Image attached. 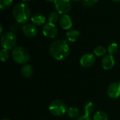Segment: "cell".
Returning a JSON list of instances; mask_svg holds the SVG:
<instances>
[{"mask_svg": "<svg viewBox=\"0 0 120 120\" xmlns=\"http://www.w3.org/2000/svg\"><path fill=\"white\" fill-rule=\"evenodd\" d=\"M70 47L65 40H56L49 46L51 56L57 60H62L66 58L70 54Z\"/></svg>", "mask_w": 120, "mask_h": 120, "instance_id": "1", "label": "cell"}, {"mask_svg": "<svg viewBox=\"0 0 120 120\" xmlns=\"http://www.w3.org/2000/svg\"><path fill=\"white\" fill-rule=\"evenodd\" d=\"M12 13L15 22L22 24L25 23L29 20L31 15V11L26 4L20 3L14 6Z\"/></svg>", "mask_w": 120, "mask_h": 120, "instance_id": "2", "label": "cell"}, {"mask_svg": "<svg viewBox=\"0 0 120 120\" xmlns=\"http://www.w3.org/2000/svg\"><path fill=\"white\" fill-rule=\"evenodd\" d=\"M12 58L18 64H25L30 60V55L25 48L16 46L12 51Z\"/></svg>", "mask_w": 120, "mask_h": 120, "instance_id": "3", "label": "cell"}, {"mask_svg": "<svg viewBox=\"0 0 120 120\" xmlns=\"http://www.w3.org/2000/svg\"><path fill=\"white\" fill-rule=\"evenodd\" d=\"M17 43V39L15 33L12 32H6L1 35V45L3 49L10 50L14 49Z\"/></svg>", "mask_w": 120, "mask_h": 120, "instance_id": "4", "label": "cell"}, {"mask_svg": "<svg viewBox=\"0 0 120 120\" xmlns=\"http://www.w3.org/2000/svg\"><path fill=\"white\" fill-rule=\"evenodd\" d=\"M49 112L56 117H60L65 115L67 112V107L65 104L59 100L53 101L51 103L49 107Z\"/></svg>", "mask_w": 120, "mask_h": 120, "instance_id": "5", "label": "cell"}, {"mask_svg": "<svg viewBox=\"0 0 120 120\" xmlns=\"http://www.w3.org/2000/svg\"><path fill=\"white\" fill-rule=\"evenodd\" d=\"M54 5L56 11H58L60 14L63 15L68 13L72 7L70 0H55Z\"/></svg>", "mask_w": 120, "mask_h": 120, "instance_id": "6", "label": "cell"}, {"mask_svg": "<svg viewBox=\"0 0 120 120\" xmlns=\"http://www.w3.org/2000/svg\"><path fill=\"white\" fill-rule=\"evenodd\" d=\"M42 33L44 36L49 39L55 38L58 34V28L54 23H46L42 28Z\"/></svg>", "mask_w": 120, "mask_h": 120, "instance_id": "7", "label": "cell"}, {"mask_svg": "<svg viewBox=\"0 0 120 120\" xmlns=\"http://www.w3.org/2000/svg\"><path fill=\"white\" fill-rule=\"evenodd\" d=\"M108 95L112 99L118 98L120 96V81L111 83L107 90Z\"/></svg>", "mask_w": 120, "mask_h": 120, "instance_id": "8", "label": "cell"}, {"mask_svg": "<svg viewBox=\"0 0 120 120\" xmlns=\"http://www.w3.org/2000/svg\"><path fill=\"white\" fill-rule=\"evenodd\" d=\"M96 62V58L94 55L90 53L84 54L80 58V64L82 67L85 68H91L94 65Z\"/></svg>", "mask_w": 120, "mask_h": 120, "instance_id": "9", "label": "cell"}, {"mask_svg": "<svg viewBox=\"0 0 120 120\" xmlns=\"http://www.w3.org/2000/svg\"><path fill=\"white\" fill-rule=\"evenodd\" d=\"M23 34L29 38H33L37 36L38 30L36 26L33 24H25L22 27Z\"/></svg>", "mask_w": 120, "mask_h": 120, "instance_id": "10", "label": "cell"}, {"mask_svg": "<svg viewBox=\"0 0 120 120\" xmlns=\"http://www.w3.org/2000/svg\"><path fill=\"white\" fill-rule=\"evenodd\" d=\"M115 63V58L113 56L110 55V54L105 56L103 58L102 61H101L102 67L105 70H111L114 67Z\"/></svg>", "mask_w": 120, "mask_h": 120, "instance_id": "11", "label": "cell"}, {"mask_svg": "<svg viewBox=\"0 0 120 120\" xmlns=\"http://www.w3.org/2000/svg\"><path fill=\"white\" fill-rule=\"evenodd\" d=\"M59 25L64 30H70L72 26V18L68 15L64 14L59 19Z\"/></svg>", "mask_w": 120, "mask_h": 120, "instance_id": "12", "label": "cell"}, {"mask_svg": "<svg viewBox=\"0 0 120 120\" xmlns=\"http://www.w3.org/2000/svg\"><path fill=\"white\" fill-rule=\"evenodd\" d=\"M31 21L35 26H41L46 22V18L41 13H35L31 18Z\"/></svg>", "mask_w": 120, "mask_h": 120, "instance_id": "13", "label": "cell"}, {"mask_svg": "<svg viewBox=\"0 0 120 120\" xmlns=\"http://www.w3.org/2000/svg\"><path fill=\"white\" fill-rule=\"evenodd\" d=\"M20 73L25 78H30L33 75V69L30 65L26 64L22 66L20 69Z\"/></svg>", "mask_w": 120, "mask_h": 120, "instance_id": "14", "label": "cell"}, {"mask_svg": "<svg viewBox=\"0 0 120 120\" xmlns=\"http://www.w3.org/2000/svg\"><path fill=\"white\" fill-rule=\"evenodd\" d=\"M80 32L77 30H71L66 33V39L70 42H75L78 40Z\"/></svg>", "mask_w": 120, "mask_h": 120, "instance_id": "15", "label": "cell"}, {"mask_svg": "<svg viewBox=\"0 0 120 120\" xmlns=\"http://www.w3.org/2000/svg\"><path fill=\"white\" fill-rule=\"evenodd\" d=\"M95 109H96V106L91 102L86 103L84 106V110L85 115H89V116H90V115L94 113Z\"/></svg>", "mask_w": 120, "mask_h": 120, "instance_id": "16", "label": "cell"}, {"mask_svg": "<svg viewBox=\"0 0 120 120\" xmlns=\"http://www.w3.org/2000/svg\"><path fill=\"white\" fill-rule=\"evenodd\" d=\"M67 114L68 116L71 118V119H75L77 117H79V110L77 108H73L71 107L70 108L68 111H67Z\"/></svg>", "mask_w": 120, "mask_h": 120, "instance_id": "17", "label": "cell"}, {"mask_svg": "<svg viewBox=\"0 0 120 120\" xmlns=\"http://www.w3.org/2000/svg\"><path fill=\"white\" fill-rule=\"evenodd\" d=\"M93 120H108V117L107 114L103 111H96L94 113L93 115Z\"/></svg>", "mask_w": 120, "mask_h": 120, "instance_id": "18", "label": "cell"}, {"mask_svg": "<svg viewBox=\"0 0 120 120\" xmlns=\"http://www.w3.org/2000/svg\"><path fill=\"white\" fill-rule=\"evenodd\" d=\"M59 13L58 11H51L49 15V21L51 23H56L60 18H59Z\"/></svg>", "mask_w": 120, "mask_h": 120, "instance_id": "19", "label": "cell"}, {"mask_svg": "<svg viewBox=\"0 0 120 120\" xmlns=\"http://www.w3.org/2000/svg\"><path fill=\"white\" fill-rule=\"evenodd\" d=\"M94 53L97 56H103L106 53V49L102 46H98L94 50Z\"/></svg>", "mask_w": 120, "mask_h": 120, "instance_id": "20", "label": "cell"}, {"mask_svg": "<svg viewBox=\"0 0 120 120\" xmlns=\"http://www.w3.org/2000/svg\"><path fill=\"white\" fill-rule=\"evenodd\" d=\"M10 57V53L8 52V50L3 49L0 51V59L2 62H6L8 60Z\"/></svg>", "mask_w": 120, "mask_h": 120, "instance_id": "21", "label": "cell"}, {"mask_svg": "<svg viewBox=\"0 0 120 120\" xmlns=\"http://www.w3.org/2000/svg\"><path fill=\"white\" fill-rule=\"evenodd\" d=\"M13 0H0V8L2 11L8 9L12 4Z\"/></svg>", "mask_w": 120, "mask_h": 120, "instance_id": "22", "label": "cell"}, {"mask_svg": "<svg viewBox=\"0 0 120 120\" xmlns=\"http://www.w3.org/2000/svg\"><path fill=\"white\" fill-rule=\"evenodd\" d=\"M108 53L110 55H115L117 53L118 51V45L116 43H112L109 45L108 49Z\"/></svg>", "mask_w": 120, "mask_h": 120, "instance_id": "23", "label": "cell"}, {"mask_svg": "<svg viewBox=\"0 0 120 120\" xmlns=\"http://www.w3.org/2000/svg\"><path fill=\"white\" fill-rule=\"evenodd\" d=\"M97 1L98 0H82V4L86 8H91L96 4Z\"/></svg>", "mask_w": 120, "mask_h": 120, "instance_id": "24", "label": "cell"}, {"mask_svg": "<svg viewBox=\"0 0 120 120\" xmlns=\"http://www.w3.org/2000/svg\"><path fill=\"white\" fill-rule=\"evenodd\" d=\"M20 23H18V22H16V23H13V24H11V25H10V27H9V29L11 30V32H17V31H18L19 30H20Z\"/></svg>", "mask_w": 120, "mask_h": 120, "instance_id": "25", "label": "cell"}, {"mask_svg": "<svg viewBox=\"0 0 120 120\" xmlns=\"http://www.w3.org/2000/svg\"><path fill=\"white\" fill-rule=\"evenodd\" d=\"M77 120H92L91 118L90 117V116L86 115H81L79 117H77Z\"/></svg>", "mask_w": 120, "mask_h": 120, "instance_id": "26", "label": "cell"}, {"mask_svg": "<svg viewBox=\"0 0 120 120\" xmlns=\"http://www.w3.org/2000/svg\"><path fill=\"white\" fill-rule=\"evenodd\" d=\"M0 29H1V31H0V34H2V32H3V27H2V25H0Z\"/></svg>", "mask_w": 120, "mask_h": 120, "instance_id": "27", "label": "cell"}, {"mask_svg": "<svg viewBox=\"0 0 120 120\" xmlns=\"http://www.w3.org/2000/svg\"><path fill=\"white\" fill-rule=\"evenodd\" d=\"M45 1L47 2H54L55 1V0H45Z\"/></svg>", "mask_w": 120, "mask_h": 120, "instance_id": "28", "label": "cell"}, {"mask_svg": "<svg viewBox=\"0 0 120 120\" xmlns=\"http://www.w3.org/2000/svg\"><path fill=\"white\" fill-rule=\"evenodd\" d=\"M22 1H25V2H29V1H31L32 0H22Z\"/></svg>", "mask_w": 120, "mask_h": 120, "instance_id": "29", "label": "cell"}, {"mask_svg": "<svg viewBox=\"0 0 120 120\" xmlns=\"http://www.w3.org/2000/svg\"><path fill=\"white\" fill-rule=\"evenodd\" d=\"M115 2H120V0H112Z\"/></svg>", "mask_w": 120, "mask_h": 120, "instance_id": "30", "label": "cell"}, {"mask_svg": "<svg viewBox=\"0 0 120 120\" xmlns=\"http://www.w3.org/2000/svg\"><path fill=\"white\" fill-rule=\"evenodd\" d=\"M72 1H80V0H72Z\"/></svg>", "mask_w": 120, "mask_h": 120, "instance_id": "31", "label": "cell"}, {"mask_svg": "<svg viewBox=\"0 0 120 120\" xmlns=\"http://www.w3.org/2000/svg\"><path fill=\"white\" fill-rule=\"evenodd\" d=\"M2 120H10L9 119H3Z\"/></svg>", "mask_w": 120, "mask_h": 120, "instance_id": "32", "label": "cell"}]
</instances>
